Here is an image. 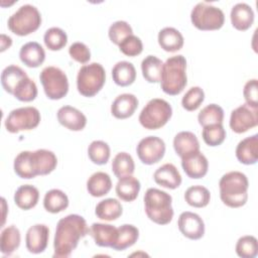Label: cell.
I'll list each match as a JSON object with an SVG mask.
<instances>
[{"label": "cell", "mask_w": 258, "mask_h": 258, "mask_svg": "<svg viewBox=\"0 0 258 258\" xmlns=\"http://www.w3.org/2000/svg\"><path fill=\"white\" fill-rule=\"evenodd\" d=\"M230 128L235 133H244L258 125V108L243 104L233 110L230 116Z\"/></svg>", "instance_id": "4fadbf2b"}, {"label": "cell", "mask_w": 258, "mask_h": 258, "mask_svg": "<svg viewBox=\"0 0 258 258\" xmlns=\"http://www.w3.org/2000/svg\"><path fill=\"white\" fill-rule=\"evenodd\" d=\"M112 188V180L108 173L97 171L87 180V190L92 197L100 198L107 195Z\"/></svg>", "instance_id": "484cf974"}, {"label": "cell", "mask_w": 258, "mask_h": 258, "mask_svg": "<svg viewBox=\"0 0 258 258\" xmlns=\"http://www.w3.org/2000/svg\"><path fill=\"white\" fill-rule=\"evenodd\" d=\"M134 169L135 163L132 156L129 153L119 152L113 158L112 170L118 179L127 175H132Z\"/></svg>", "instance_id": "d590c367"}, {"label": "cell", "mask_w": 258, "mask_h": 258, "mask_svg": "<svg viewBox=\"0 0 258 258\" xmlns=\"http://www.w3.org/2000/svg\"><path fill=\"white\" fill-rule=\"evenodd\" d=\"M190 20L200 30H217L224 25L225 15L219 7L208 2H199L190 12Z\"/></svg>", "instance_id": "9c48e42d"}, {"label": "cell", "mask_w": 258, "mask_h": 258, "mask_svg": "<svg viewBox=\"0 0 258 258\" xmlns=\"http://www.w3.org/2000/svg\"><path fill=\"white\" fill-rule=\"evenodd\" d=\"M136 152L142 163L151 165L163 158L165 153V143L157 136H147L139 141L136 147Z\"/></svg>", "instance_id": "7c38bea8"}, {"label": "cell", "mask_w": 258, "mask_h": 258, "mask_svg": "<svg viewBox=\"0 0 258 258\" xmlns=\"http://www.w3.org/2000/svg\"><path fill=\"white\" fill-rule=\"evenodd\" d=\"M123 213L121 203L113 198L105 199L99 202L95 209V215L104 221L117 220Z\"/></svg>", "instance_id": "f546056e"}, {"label": "cell", "mask_w": 258, "mask_h": 258, "mask_svg": "<svg viewBox=\"0 0 258 258\" xmlns=\"http://www.w3.org/2000/svg\"><path fill=\"white\" fill-rule=\"evenodd\" d=\"M11 44H12L11 37L5 34H1V51H4L5 49L9 48Z\"/></svg>", "instance_id": "681fc988"}, {"label": "cell", "mask_w": 258, "mask_h": 258, "mask_svg": "<svg viewBox=\"0 0 258 258\" xmlns=\"http://www.w3.org/2000/svg\"><path fill=\"white\" fill-rule=\"evenodd\" d=\"M236 253L242 258H254L258 254V242L254 236L246 235L237 241Z\"/></svg>", "instance_id": "60d3db41"}, {"label": "cell", "mask_w": 258, "mask_h": 258, "mask_svg": "<svg viewBox=\"0 0 258 258\" xmlns=\"http://www.w3.org/2000/svg\"><path fill=\"white\" fill-rule=\"evenodd\" d=\"M39 200L37 187L31 184L20 185L14 194V202L21 210H30L34 208Z\"/></svg>", "instance_id": "83f0119b"}, {"label": "cell", "mask_w": 258, "mask_h": 258, "mask_svg": "<svg viewBox=\"0 0 258 258\" xmlns=\"http://www.w3.org/2000/svg\"><path fill=\"white\" fill-rule=\"evenodd\" d=\"M205 100V92L201 87H191L182 97L181 105L186 111L197 110Z\"/></svg>", "instance_id": "f6af8a7d"}, {"label": "cell", "mask_w": 258, "mask_h": 258, "mask_svg": "<svg viewBox=\"0 0 258 258\" xmlns=\"http://www.w3.org/2000/svg\"><path fill=\"white\" fill-rule=\"evenodd\" d=\"M133 34L132 27L130 24L124 20H118L113 22L108 30V35L110 40L119 45L127 36Z\"/></svg>", "instance_id": "ee69618b"}, {"label": "cell", "mask_w": 258, "mask_h": 258, "mask_svg": "<svg viewBox=\"0 0 258 258\" xmlns=\"http://www.w3.org/2000/svg\"><path fill=\"white\" fill-rule=\"evenodd\" d=\"M7 24L11 32L19 36H25L39 28L41 15L35 6L24 4L8 18Z\"/></svg>", "instance_id": "8992f818"}, {"label": "cell", "mask_w": 258, "mask_h": 258, "mask_svg": "<svg viewBox=\"0 0 258 258\" xmlns=\"http://www.w3.org/2000/svg\"><path fill=\"white\" fill-rule=\"evenodd\" d=\"M223 120L224 110L217 104H210L204 107L198 115L199 124L203 127L213 124H223Z\"/></svg>", "instance_id": "74e56055"}, {"label": "cell", "mask_w": 258, "mask_h": 258, "mask_svg": "<svg viewBox=\"0 0 258 258\" xmlns=\"http://www.w3.org/2000/svg\"><path fill=\"white\" fill-rule=\"evenodd\" d=\"M57 164L55 154L47 149L35 151H21L14 159L15 173L24 179L34 178L37 175H46L54 170Z\"/></svg>", "instance_id": "7a4b0ae2"}, {"label": "cell", "mask_w": 258, "mask_h": 258, "mask_svg": "<svg viewBox=\"0 0 258 258\" xmlns=\"http://www.w3.org/2000/svg\"><path fill=\"white\" fill-rule=\"evenodd\" d=\"M231 22L237 30H247L254 22V11L247 3H237L231 10Z\"/></svg>", "instance_id": "7402d4cb"}, {"label": "cell", "mask_w": 258, "mask_h": 258, "mask_svg": "<svg viewBox=\"0 0 258 258\" xmlns=\"http://www.w3.org/2000/svg\"><path fill=\"white\" fill-rule=\"evenodd\" d=\"M49 229L44 224H35L31 226L25 236L27 250L32 254L42 253L48 244Z\"/></svg>", "instance_id": "9a60e30c"}, {"label": "cell", "mask_w": 258, "mask_h": 258, "mask_svg": "<svg viewBox=\"0 0 258 258\" xmlns=\"http://www.w3.org/2000/svg\"><path fill=\"white\" fill-rule=\"evenodd\" d=\"M25 77H27V74L25 71H23L20 67L16 64H10L2 71V74H1L2 87L7 93L13 95L16 87Z\"/></svg>", "instance_id": "4dcf8cb0"}, {"label": "cell", "mask_w": 258, "mask_h": 258, "mask_svg": "<svg viewBox=\"0 0 258 258\" xmlns=\"http://www.w3.org/2000/svg\"><path fill=\"white\" fill-rule=\"evenodd\" d=\"M90 233L84 217L72 214L57 222L53 239V257L67 258L77 248L80 239Z\"/></svg>", "instance_id": "6da1fadb"}, {"label": "cell", "mask_w": 258, "mask_h": 258, "mask_svg": "<svg viewBox=\"0 0 258 258\" xmlns=\"http://www.w3.org/2000/svg\"><path fill=\"white\" fill-rule=\"evenodd\" d=\"M118 46L120 51L127 56H136L143 50L141 39L134 34L127 36Z\"/></svg>", "instance_id": "bcb514c9"}, {"label": "cell", "mask_w": 258, "mask_h": 258, "mask_svg": "<svg viewBox=\"0 0 258 258\" xmlns=\"http://www.w3.org/2000/svg\"><path fill=\"white\" fill-rule=\"evenodd\" d=\"M46 97L50 100L62 99L69 92V80L66 73L56 67H46L39 75Z\"/></svg>", "instance_id": "30bf717a"}, {"label": "cell", "mask_w": 258, "mask_h": 258, "mask_svg": "<svg viewBox=\"0 0 258 258\" xmlns=\"http://www.w3.org/2000/svg\"><path fill=\"white\" fill-rule=\"evenodd\" d=\"M153 178L157 184L169 189H175L181 183V175L172 163H165L159 166L155 170Z\"/></svg>", "instance_id": "44dd1931"}, {"label": "cell", "mask_w": 258, "mask_h": 258, "mask_svg": "<svg viewBox=\"0 0 258 258\" xmlns=\"http://www.w3.org/2000/svg\"><path fill=\"white\" fill-rule=\"evenodd\" d=\"M145 213L149 220L158 225H167L173 218L172 198L164 190L150 187L144 195Z\"/></svg>", "instance_id": "5b68a950"}, {"label": "cell", "mask_w": 258, "mask_h": 258, "mask_svg": "<svg viewBox=\"0 0 258 258\" xmlns=\"http://www.w3.org/2000/svg\"><path fill=\"white\" fill-rule=\"evenodd\" d=\"M226 130L223 124H213L205 126L202 131V136L205 143L209 146L221 145L226 138Z\"/></svg>", "instance_id": "7bdbcfd3"}, {"label": "cell", "mask_w": 258, "mask_h": 258, "mask_svg": "<svg viewBox=\"0 0 258 258\" xmlns=\"http://www.w3.org/2000/svg\"><path fill=\"white\" fill-rule=\"evenodd\" d=\"M138 107V99L135 95L125 93L117 96L111 105V113L117 119L131 117Z\"/></svg>", "instance_id": "d6986e66"}, {"label": "cell", "mask_w": 258, "mask_h": 258, "mask_svg": "<svg viewBox=\"0 0 258 258\" xmlns=\"http://www.w3.org/2000/svg\"><path fill=\"white\" fill-rule=\"evenodd\" d=\"M139 238V230L130 224H124L118 228V238L113 249L123 251L135 244Z\"/></svg>", "instance_id": "836d02e7"}, {"label": "cell", "mask_w": 258, "mask_h": 258, "mask_svg": "<svg viewBox=\"0 0 258 258\" xmlns=\"http://www.w3.org/2000/svg\"><path fill=\"white\" fill-rule=\"evenodd\" d=\"M106 72L99 62L84 64L77 76V89L84 97L97 95L105 85Z\"/></svg>", "instance_id": "52a82bcc"}, {"label": "cell", "mask_w": 258, "mask_h": 258, "mask_svg": "<svg viewBox=\"0 0 258 258\" xmlns=\"http://www.w3.org/2000/svg\"><path fill=\"white\" fill-rule=\"evenodd\" d=\"M43 41L49 50H60L68 42V35L59 27H50L45 31Z\"/></svg>", "instance_id": "ab89813d"}, {"label": "cell", "mask_w": 258, "mask_h": 258, "mask_svg": "<svg viewBox=\"0 0 258 258\" xmlns=\"http://www.w3.org/2000/svg\"><path fill=\"white\" fill-rule=\"evenodd\" d=\"M181 166L188 177L197 179L207 174L209 162L207 157L198 150L181 157Z\"/></svg>", "instance_id": "2e32d148"}, {"label": "cell", "mask_w": 258, "mask_h": 258, "mask_svg": "<svg viewBox=\"0 0 258 258\" xmlns=\"http://www.w3.org/2000/svg\"><path fill=\"white\" fill-rule=\"evenodd\" d=\"M172 108L170 104L159 98L151 99L142 109L139 115V122L149 130H156L163 127L171 118Z\"/></svg>", "instance_id": "ba28073f"}, {"label": "cell", "mask_w": 258, "mask_h": 258, "mask_svg": "<svg viewBox=\"0 0 258 258\" xmlns=\"http://www.w3.org/2000/svg\"><path fill=\"white\" fill-rule=\"evenodd\" d=\"M163 62L155 55H147L141 62V71L143 78L148 83H158L161 78Z\"/></svg>", "instance_id": "e575fe53"}, {"label": "cell", "mask_w": 258, "mask_h": 258, "mask_svg": "<svg viewBox=\"0 0 258 258\" xmlns=\"http://www.w3.org/2000/svg\"><path fill=\"white\" fill-rule=\"evenodd\" d=\"M237 159L246 165L255 164L258 160V135L246 137L236 147Z\"/></svg>", "instance_id": "ffe728a7"}, {"label": "cell", "mask_w": 258, "mask_h": 258, "mask_svg": "<svg viewBox=\"0 0 258 258\" xmlns=\"http://www.w3.org/2000/svg\"><path fill=\"white\" fill-rule=\"evenodd\" d=\"M40 113L35 107L27 106L12 110L5 119V128L10 133L31 130L38 126Z\"/></svg>", "instance_id": "8fae6325"}, {"label": "cell", "mask_w": 258, "mask_h": 258, "mask_svg": "<svg viewBox=\"0 0 258 258\" xmlns=\"http://www.w3.org/2000/svg\"><path fill=\"white\" fill-rule=\"evenodd\" d=\"M246 104L253 108H258V82L256 79L249 80L243 90Z\"/></svg>", "instance_id": "c3c4849f"}, {"label": "cell", "mask_w": 258, "mask_h": 258, "mask_svg": "<svg viewBox=\"0 0 258 258\" xmlns=\"http://www.w3.org/2000/svg\"><path fill=\"white\" fill-rule=\"evenodd\" d=\"M220 198L229 208H240L248 200L249 181L241 171H230L225 173L220 181Z\"/></svg>", "instance_id": "3957f363"}, {"label": "cell", "mask_w": 258, "mask_h": 258, "mask_svg": "<svg viewBox=\"0 0 258 258\" xmlns=\"http://www.w3.org/2000/svg\"><path fill=\"white\" fill-rule=\"evenodd\" d=\"M187 84L186 59L183 55L170 56L162 66L160 87L162 91L170 96L180 94Z\"/></svg>", "instance_id": "277c9868"}, {"label": "cell", "mask_w": 258, "mask_h": 258, "mask_svg": "<svg viewBox=\"0 0 258 258\" xmlns=\"http://www.w3.org/2000/svg\"><path fill=\"white\" fill-rule=\"evenodd\" d=\"M180 233L190 240H199L205 234V223L196 213L182 212L177 221Z\"/></svg>", "instance_id": "5bb4252c"}, {"label": "cell", "mask_w": 258, "mask_h": 258, "mask_svg": "<svg viewBox=\"0 0 258 258\" xmlns=\"http://www.w3.org/2000/svg\"><path fill=\"white\" fill-rule=\"evenodd\" d=\"M112 78L114 83L120 87L130 86L136 79L135 67L126 60L118 61L112 69Z\"/></svg>", "instance_id": "f1b7e54d"}, {"label": "cell", "mask_w": 258, "mask_h": 258, "mask_svg": "<svg viewBox=\"0 0 258 258\" xmlns=\"http://www.w3.org/2000/svg\"><path fill=\"white\" fill-rule=\"evenodd\" d=\"M90 160L98 165L106 164L110 158V147L102 140H94L88 147Z\"/></svg>", "instance_id": "f35d334b"}, {"label": "cell", "mask_w": 258, "mask_h": 258, "mask_svg": "<svg viewBox=\"0 0 258 258\" xmlns=\"http://www.w3.org/2000/svg\"><path fill=\"white\" fill-rule=\"evenodd\" d=\"M13 96L21 102H31L37 96V87L33 80L25 77L16 87Z\"/></svg>", "instance_id": "b9f144b4"}, {"label": "cell", "mask_w": 258, "mask_h": 258, "mask_svg": "<svg viewBox=\"0 0 258 258\" xmlns=\"http://www.w3.org/2000/svg\"><path fill=\"white\" fill-rule=\"evenodd\" d=\"M185 202L194 208H204L211 200L210 190L203 185H191L184 192Z\"/></svg>", "instance_id": "8d00e7d4"}, {"label": "cell", "mask_w": 258, "mask_h": 258, "mask_svg": "<svg viewBox=\"0 0 258 258\" xmlns=\"http://www.w3.org/2000/svg\"><path fill=\"white\" fill-rule=\"evenodd\" d=\"M20 231L16 226L10 225L4 228L0 236L1 253L8 256L11 255L14 251L18 249L20 245Z\"/></svg>", "instance_id": "1f68e13d"}, {"label": "cell", "mask_w": 258, "mask_h": 258, "mask_svg": "<svg viewBox=\"0 0 258 258\" xmlns=\"http://www.w3.org/2000/svg\"><path fill=\"white\" fill-rule=\"evenodd\" d=\"M56 116L58 122L72 131H81L87 124L84 113L72 106H62L58 109Z\"/></svg>", "instance_id": "e0dca14e"}, {"label": "cell", "mask_w": 258, "mask_h": 258, "mask_svg": "<svg viewBox=\"0 0 258 258\" xmlns=\"http://www.w3.org/2000/svg\"><path fill=\"white\" fill-rule=\"evenodd\" d=\"M69 53L73 59L80 63H87L91 58V51L89 47L80 41L74 42L70 45Z\"/></svg>", "instance_id": "7dc6e473"}, {"label": "cell", "mask_w": 258, "mask_h": 258, "mask_svg": "<svg viewBox=\"0 0 258 258\" xmlns=\"http://www.w3.org/2000/svg\"><path fill=\"white\" fill-rule=\"evenodd\" d=\"M140 187V181L136 177L132 175H127L118 179L115 190L117 197L120 200L129 203L136 200Z\"/></svg>", "instance_id": "4316f807"}, {"label": "cell", "mask_w": 258, "mask_h": 258, "mask_svg": "<svg viewBox=\"0 0 258 258\" xmlns=\"http://www.w3.org/2000/svg\"><path fill=\"white\" fill-rule=\"evenodd\" d=\"M158 43L160 47L168 52L179 50L183 46V36L174 27H164L158 32Z\"/></svg>", "instance_id": "d4e9b609"}, {"label": "cell", "mask_w": 258, "mask_h": 258, "mask_svg": "<svg viewBox=\"0 0 258 258\" xmlns=\"http://www.w3.org/2000/svg\"><path fill=\"white\" fill-rule=\"evenodd\" d=\"M19 57L26 67L37 68L44 61L45 51L38 42L29 41L21 46Z\"/></svg>", "instance_id": "603a6c76"}, {"label": "cell", "mask_w": 258, "mask_h": 258, "mask_svg": "<svg viewBox=\"0 0 258 258\" xmlns=\"http://www.w3.org/2000/svg\"><path fill=\"white\" fill-rule=\"evenodd\" d=\"M173 148L176 154L181 158L191 152L200 150V142L192 132L181 131L173 138Z\"/></svg>", "instance_id": "cb8c5ba5"}, {"label": "cell", "mask_w": 258, "mask_h": 258, "mask_svg": "<svg viewBox=\"0 0 258 258\" xmlns=\"http://www.w3.org/2000/svg\"><path fill=\"white\" fill-rule=\"evenodd\" d=\"M43 207L51 214L60 213L69 207V198L62 190L52 188L46 191L43 198Z\"/></svg>", "instance_id": "d6a6232c"}, {"label": "cell", "mask_w": 258, "mask_h": 258, "mask_svg": "<svg viewBox=\"0 0 258 258\" xmlns=\"http://www.w3.org/2000/svg\"><path fill=\"white\" fill-rule=\"evenodd\" d=\"M89 234L93 237L96 245L112 248L118 238V228L110 224L93 223Z\"/></svg>", "instance_id": "ac0fdd59"}]
</instances>
